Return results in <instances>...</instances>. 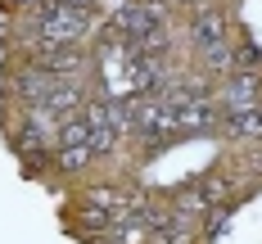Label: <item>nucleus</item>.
I'll return each mask as SVG.
<instances>
[{
    "mask_svg": "<svg viewBox=\"0 0 262 244\" xmlns=\"http://www.w3.org/2000/svg\"><path fill=\"white\" fill-rule=\"evenodd\" d=\"M91 18H95L91 9H77L68 0H41V5H32L27 27H32V41H41V46H81L95 27Z\"/></svg>",
    "mask_w": 262,
    "mask_h": 244,
    "instance_id": "1",
    "label": "nucleus"
},
{
    "mask_svg": "<svg viewBox=\"0 0 262 244\" xmlns=\"http://www.w3.org/2000/svg\"><path fill=\"white\" fill-rule=\"evenodd\" d=\"M222 104H226V113H231V108H258L262 104L258 68H235V73L226 77V86H222Z\"/></svg>",
    "mask_w": 262,
    "mask_h": 244,
    "instance_id": "2",
    "label": "nucleus"
},
{
    "mask_svg": "<svg viewBox=\"0 0 262 244\" xmlns=\"http://www.w3.org/2000/svg\"><path fill=\"white\" fill-rule=\"evenodd\" d=\"M222 122H226V131L235 140H262V104L258 108H231V113H222Z\"/></svg>",
    "mask_w": 262,
    "mask_h": 244,
    "instance_id": "3",
    "label": "nucleus"
},
{
    "mask_svg": "<svg viewBox=\"0 0 262 244\" xmlns=\"http://www.w3.org/2000/svg\"><path fill=\"white\" fill-rule=\"evenodd\" d=\"M190 41L199 46V54L226 46V27H222V18H217V14H199V18L190 23Z\"/></svg>",
    "mask_w": 262,
    "mask_h": 244,
    "instance_id": "4",
    "label": "nucleus"
},
{
    "mask_svg": "<svg viewBox=\"0 0 262 244\" xmlns=\"http://www.w3.org/2000/svg\"><path fill=\"white\" fill-rule=\"evenodd\" d=\"M149 244H194V226H190V221H181V217H172L163 231H154V235H149Z\"/></svg>",
    "mask_w": 262,
    "mask_h": 244,
    "instance_id": "5",
    "label": "nucleus"
},
{
    "mask_svg": "<svg viewBox=\"0 0 262 244\" xmlns=\"http://www.w3.org/2000/svg\"><path fill=\"white\" fill-rule=\"evenodd\" d=\"M91 159H95V154H91V145H77V149H54V163H59L63 172H81Z\"/></svg>",
    "mask_w": 262,
    "mask_h": 244,
    "instance_id": "6",
    "label": "nucleus"
},
{
    "mask_svg": "<svg viewBox=\"0 0 262 244\" xmlns=\"http://www.w3.org/2000/svg\"><path fill=\"white\" fill-rule=\"evenodd\" d=\"M86 244H122L118 231H95V235H86Z\"/></svg>",
    "mask_w": 262,
    "mask_h": 244,
    "instance_id": "7",
    "label": "nucleus"
},
{
    "mask_svg": "<svg viewBox=\"0 0 262 244\" xmlns=\"http://www.w3.org/2000/svg\"><path fill=\"white\" fill-rule=\"evenodd\" d=\"M68 5H77V9H91V14L100 9V0H68Z\"/></svg>",
    "mask_w": 262,
    "mask_h": 244,
    "instance_id": "8",
    "label": "nucleus"
},
{
    "mask_svg": "<svg viewBox=\"0 0 262 244\" xmlns=\"http://www.w3.org/2000/svg\"><path fill=\"white\" fill-rule=\"evenodd\" d=\"M172 5H199V0H172Z\"/></svg>",
    "mask_w": 262,
    "mask_h": 244,
    "instance_id": "9",
    "label": "nucleus"
}]
</instances>
